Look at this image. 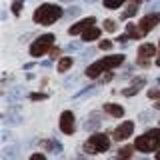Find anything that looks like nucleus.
Here are the masks:
<instances>
[{
  "mask_svg": "<svg viewBox=\"0 0 160 160\" xmlns=\"http://www.w3.org/2000/svg\"><path fill=\"white\" fill-rule=\"evenodd\" d=\"M74 114L70 112V110H64L62 114H60V130H62L64 134H72L74 132Z\"/></svg>",
  "mask_w": 160,
  "mask_h": 160,
  "instance_id": "obj_9",
  "label": "nucleus"
},
{
  "mask_svg": "<svg viewBox=\"0 0 160 160\" xmlns=\"http://www.w3.org/2000/svg\"><path fill=\"white\" fill-rule=\"evenodd\" d=\"M94 92H98V90L94 88V86H90V88L84 90V92H76V94H74V100H78V98H86V96H92Z\"/></svg>",
  "mask_w": 160,
  "mask_h": 160,
  "instance_id": "obj_18",
  "label": "nucleus"
},
{
  "mask_svg": "<svg viewBox=\"0 0 160 160\" xmlns=\"http://www.w3.org/2000/svg\"><path fill=\"white\" fill-rule=\"evenodd\" d=\"M156 160H160V150H158V154H156Z\"/></svg>",
  "mask_w": 160,
  "mask_h": 160,
  "instance_id": "obj_31",
  "label": "nucleus"
},
{
  "mask_svg": "<svg viewBox=\"0 0 160 160\" xmlns=\"http://www.w3.org/2000/svg\"><path fill=\"white\" fill-rule=\"evenodd\" d=\"M98 36H100V28L90 26L88 30H84V32H82V42H92V40H96Z\"/></svg>",
  "mask_w": 160,
  "mask_h": 160,
  "instance_id": "obj_13",
  "label": "nucleus"
},
{
  "mask_svg": "<svg viewBox=\"0 0 160 160\" xmlns=\"http://www.w3.org/2000/svg\"><path fill=\"white\" fill-rule=\"evenodd\" d=\"M28 160H46V156H44L42 152H36V154H32V156H30Z\"/></svg>",
  "mask_w": 160,
  "mask_h": 160,
  "instance_id": "obj_25",
  "label": "nucleus"
},
{
  "mask_svg": "<svg viewBox=\"0 0 160 160\" xmlns=\"http://www.w3.org/2000/svg\"><path fill=\"white\" fill-rule=\"evenodd\" d=\"M108 148H110V138L106 134H100V132H94L92 136L86 140V144H84V150H86L88 154L106 152Z\"/></svg>",
  "mask_w": 160,
  "mask_h": 160,
  "instance_id": "obj_4",
  "label": "nucleus"
},
{
  "mask_svg": "<svg viewBox=\"0 0 160 160\" xmlns=\"http://www.w3.org/2000/svg\"><path fill=\"white\" fill-rule=\"evenodd\" d=\"M124 54H112V56H106V58H100L98 62H94V64H90V66L86 68V76L88 78H98L102 72H108L110 68H114V66H120V64L124 62Z\"/></svg>",
  "mask_w": 160,
  "mask_h": 160,
  "instance_id": "obj_1",
  "label": "nucleus"
},
{
  "mask_svg": "<svg viewBox=\"0 0 160 160\" xmlns=\"http://www.w3.org/2000/svg\"><path fill=\"white\" fill-rule=\"evenodd\" d=\"M132 132H134V122H122L120 126L112 132V138L114 140H126L128 136H132Z\"/></svg>",
  "mask_w": 160,
  "mask_h": 160,
  "instance_id": "obj_10",
  "label": "nucleus"
},
{
  "mask_svg": "<svg viewBox=\"0 0 160 160\" xmlns=\"http://www.w3.org/2000/svg\"><path fill=\"white\" fill-rule=\"evenodd\" d=\"M94 24H96V18H94V16L82 18V20H78V22H74L72 26L68 28V34H72V36H76V34L84 32V30H88L90 26H94Z\"/></svg>",
  "mask_w": 160,
  "mask_h": 160,
  "instance_id": "obj_7",
  "label": "nucleus"
},
{
  "mask_svg": "<svg viewBox=\"0 0 160 160\" xmlns=\"http://www.w3.org/2000/svg\"><path fill=\"white\" fill-rule=\"evenodd\" d=\"M104 30H108V32H114V30H116V22H114V20H104Z\"/></svg>",
  "mask_w": 160,
  "mask_h": 160,
  "instance_id": "obj_20",
  "label": "nucleus"
},
{
  "mask_svg": "<svg viewBox=\"0 0 160 160\" xmlns=\"http://www.w3.org/2000/svg\"><path fill=\"white\" fill-rule=\"evenodd\" d=\"M72 62H74V60L68 58V56L60 58V62H58V72H66V70H70V68H72Z\"/></svg>",
  "mask_w": 160,
  "mask_h": 160,
  "instance_id": "obj_16",
  "label": "nucleus"
},
{
  "mask_svg": "<svg viewBox=\"0 0 160 160\" xmlns=\"http://www.w3.org/2000/svg\"><path fill=\"white\" fill-rule=\"evenodd\" d=\"M160 24V14L158 12H152V14H146V16H142L138 24V30H140V36H144V34H148L150 30H154V26H158Z\"/></svg>",
  "mask_w": 160,
  "mask_h": 160,
  "instance_id": "obj_6",
  "label": "nucleus"
},
{
  "mask_svg": "<svg viewBox=\"0 0 160 160\" xmlns=\"http://www.w3.org/2000/svg\"><path fill=\"white\" fill-rule=\"evenodd\" d=\"M154 110H160V102H156V104H154Z\"/></svg>",
  "mask_w": 160,
  "mask_h": 160,
  "instance_id": "obj_30",
  "label": "nucleus"
},
{
  "mask_svg": "<svg viewBox=\"0 0 160 160\" xmlns=\"http://www.w3.org/2000/svg\"><path fill=\"white\" fill-rule=\"evenodd\" d=\"M134 148H136V146H122V148H120L118 150V160H130V158H132V152H134Z\"/></svg>",
  "mask_w": 160,
  "mask_h": 160,
  "instance_id": "obj_15",
  "label": "nucleus"
},
{
  "mask_svg": "<svg viewBox=\"0 0 160 160\" xmlns=\"http://www.w3.org/2000/svg\"><path fill=\"white\" fill-rule=\"evenodd\" d=\"M144 82H146V78H144V76L136 78V80H134V82L126 88V90H122V94H124V96H134V94H138V90L144 86Z\"/></svg>",
  "mask_w": 160,
  "mask_h": 160,
  "instance_id": "obj_11",
  "label": "nucleus"
},
{
  "mask_svg": "<svg viewBox=\"0 0 160 160\" xmlns=\"http://www.w3.org/2000/svg\"><path fill=\"white\" fill-rule=\"evenodd\" d=\"M156 54V46L154 44H142L138 48V64L140 66H148V58H152Z\"/></svg>",
  "mask_w": 160,
  "mask_h": 160,
  "instance_id": "obj_8",
  "label": "nucleus"
},
{
  "mask_svg": "<svg viewBox=\"0 0 160 160\" xmlns=\"http://www.w3.org/2000/svg\"><path fill=\"white\" fill-rule=\"evenodd\" d=\"M112 40H102V42H100V48H102V50H110V48H112Z\"/></svg>",
  "mask_w": 160,
  "mask_h": 160,
  "instance_id": "obj_23",
  "label": "nucleus"
},
{
  "mask_svg": "<svg viewBox=\"0 0 160 160\" xmlns=\"http://www.w3.org/2000/svg\"><path fill=\"white\" fill-rule=\"evenodd\" d=\"M52 44H54V34H42V36H38L32 42L30 54H32L34 58H38V56H42V54H46L48 50L52 48Z\"/></svg>",
  "mask_w": 160,
  "mask_h": 160,
  "instance_id": "obj_5",
  "label": "nucleus"
},
{
  "mask_svg": "<svg viewBox=\"0 0 160 160\" xmlns=\"http://www.w3.org/2000/svg\"><path fill=\"white\" fill-rule=\"evenodd\" d=\"M148 96H150V98H158V96H160V88H152V90H148Z\"/></svg>",
  "mask_w": 160,
  "mask_h": 160,
  "instance_id": "obj_24",
  "label": "nucleus"
},
{
  "mask_svg": "<svg viewBox=\"0 0 160 160\" xmlns=\"http://www.w3.org/2000/svg\"><path fill=\"white\" fill-rule=\"evenodd\" d=\"M104 110L110 114V116H114V118H122L124 116V108L120 106V104H114V102H110L104 106Z\"/></svg>",
  "mask_w": 160,
  "mask_h": 160,
  "instance_id": "obj_12",
  "label": "nucleus"
},
{
  "mask_svg": "<svg viewBox=\"0 0 160 160\" xmlns=\"http://www.w3.org/2000/svg\"><path fill=\"white\" fill-rule=\"evenodd\" d=\"M112 76H114L112 72H106V76H102V78H100V82H108V80L112 78Z\"/></svg>",
  "mask_w": 160,
  "mask_h": 160,
  "instance_id": "obj_29",
  "label": "nucleus"
},
{
  "mask_svg": "<svg viewBox=\"0 0 160 160\" xmlns=\"http://www.w3.org/2000/svg\"><path fill=\"white\" fill-rule=\"evenodd\" d=\"M20 10H22V0H14V2H12V12L20 14Z\"/></svg>",
  "mask_w": 160,
  "mask_h": 160,
  "instance_id": "obj_21",
  "label": "nucleus"
},
{
  "mask_svg": "<svg viewBox=\"0 0 160 160\" xmlns=\"http://www.w3.org/2000/svg\"><path fill=\"white\" fill-rule=\"evenodd\" d=\"M92 54H94V48H90V50H86V52L80 54V60H86L88 56H92Z\"/></svg>",
  "mask_w": 160,
  "mask_h": 160,
  "instance_id": "obj_26",
  "label": "nucleus"
},
{
  "mask_svg": "<svg viewBox=\"0 0 160 160\" xmlns=\"http://www.w3.org/2000/svg\"><path fill=\"white\" fill-rule=\"evenodd\" d=\"M78 12H80V8H78V6H72V8H68V12H64V16L70 18V16H76Z\"/></svg>",
  "mask_w": 160,
  "mask_h": 160,
  "instance_id": "obj_22",
  "label": "nucleus"
},
{
  "mask_svg": "<svg viewBox=\"0 0 160 160\" xmlns=\"http://www.w3.org/2000/svg\"><path fill=\"white\" fill-rule=\"evenodd\" d=\"M30 98L32 100H42V98H46V94H30Z\"/></svg>",
  "mask_w": 160,
  "mask_h": 160,
  "instance_id": "obj_28",
  "label": "nucleus"
},
{
  "mask_svg": "<svg viewBox=\"0 0 160 160\" xmlns=\"http://www.w3.org/2000/svg\"><path fill=\"white\" fill-rule=\"evenodd\" d=\"M80 48V44L78 42H74V44H68V46H66V50H68V52H72V50H78Z\"/></svg>",
  "mask_w": 160,
  "mask_h": 160,
  "instance_id": "obj_27",
  "label": "nucleus"
},
{
  "mask_svg": "<svg viewBox=\"0 0 160 160\" xmlns=\"http://www.w3.org/2000/svg\"><path fill=\"white\" fill-rule=\"evenodd\" d=\"M2 156L4 160H12L14 156H18V146H6L2 150Z\"/></svg>",
  "mask_w": 160,
  "mask_h": 160,
  "instance_id": "obj_17",
  "label": "nucleus"
},
{
  "mask_svg": "<svg viewBox=\"0 0 160 160\" xmlns=\"http://www.w3.org/2000/svg\"><path fill=\"white\" fill-rule=\"evenodd\" d=\"M60 16H62V10H60L58 4H42V6L34 10V22L42 24V26L56 22Z\"/></svg>",
  "mask_w": 160,
  "mask_h": 160,
  "instance_id": "obj_2",
  "label": "nucleus"
},
{
  "mask_svg": "<svg viewBox=\"0 0 160 160\" xmlns=\"http://www.w3.org/2000/svg\"><path fill=\"white\" fill-rule=\"evenodd\" d=\"M138 4H140V0H130V4L126 6V10L122 12V18L126 20V18H132L134 14L138 12Z\"/></svg>",
  "mask_w": 160,
  "mask_h": 160,
  "instance_id": "obj_14",
  "label": "nucleus"
},
{
  "mask_svg": "<svg viewBox=\"0 0 160 160\" xmlns=\"http://www.w3.org/2000/svg\"><path fill=\"white\" fill-rule=\"evenodd\" d=\"M122 2H126V0H104V6L106 8H118Z\"/></svg>",
  "mask_w": 160,
  "mask_h": 160,
  "instance_id": "obj_19",
  "label": "nucleus"
},
{
  "mask_svg": "<svg viewBox=\"0 0 160 160\" xmlns=\"http://www.w3.org/2000/svg\"><path fill=\"white\" fill-rule=\"evenodd\" d=\"M134 146H136V150H140V152H152V150H158L160 148V128L146 130L142 136L136 138Z\"/></svg>",
  "mask_w": 160,
  "mask_h": 160,
  "instance_id": "obj_3",
  "label": "nucleus"
}]
</instances>
